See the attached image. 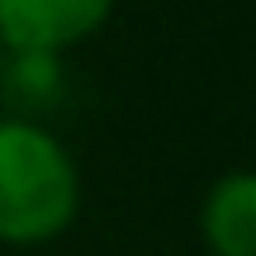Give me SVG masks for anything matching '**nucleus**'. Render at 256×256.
Returning a JSON list of instances; mask_svg holds the SVG:
<instances>
[{
	"label": "nucleus",
	"instance_id": "f257e3e1",
	"mask_svg": "<svg viewBox=\"0 0 256 256\" xmlns=\"http://www.w3.org/2000/svg\"><path fill=\"white\" fill-rule=\"evenodd\" d=\"M81 166L43 119L0 114V247H48L81 214Z\"/></svg>",
	"mask_w": 256,
	"mask_h": 256
},
{
	"label": "nucleus",
	"instance_id": "f03ea898",
	"mask_svg": "<svg viewBox=\"0 0 256 256\" xmlns=\"http://www.w3.org/2000/svg\"><path fill=\"white\" fill-rule=\"evenodd\" d=\"M119 0H0L5 52L66 57L114 19Z\"/></svg>",
	"mask_w": 256,
	"mask_h": 256
},
{
	"label": "nucleus",
	"instance_id": "7ed1b4c3",
	"mask_svg": "<svg viewBox=\"0 0 256 256\" xmlns=\"http://www.w3.org/2000/svg\"><path fill=\"white\" fill-rule=\"evenodd\" d=\"M194 223L204 256H256V176L247 166L214 176Z\"/></svg>",
	"mask_w": 256,
	"mask_h": 256
},
{
	"label": "nucleus",
	"instance_id": "20e7f679",
	"mask_svg": "<svg viewBox=\"0 0 256 256\" xmlns=\"http://www.w3.org/2000/svg\"><path fill=\"white\" fill-rule=\"evenodd\" d=\"M62 57H43V52H5V66H0V90L14 104L10 114L19 119H38V110L57 100L62 90V72H57Z\"/></svg>",
	"mask_w": 256,
	"mask_h": 256
},
{
	"label": "nucleus",
	"instance_id": "39448f33",
	"mask_svg": "<svg viewBox=\"0 0 256 256\" xmlns=\"http://www.w3.org/2000/svg\"><path fill=\"white\" fill-rule=\"evenodd\" d=\"M0 66H5V38H0Z\"/></svg>",
	"mask_w": 256,
	"mask_h": 256
},
{
	"label": "nucleus",
	"instance_id": "423d86ee",
	"mask_svg": "<svg viewBox=\"0 0 256 256\" xmlns=\"http://www.w3.org/2000/svg\"><path fill=\"white\" fill-rule=\"evenodd\" d=\"M194 256H204V252H194Z\"/></svg>",
	"mask_w": 256,
	"mask_h": 256
}]
</instances>
